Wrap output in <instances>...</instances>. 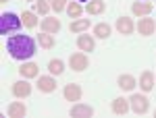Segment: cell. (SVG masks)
<instances>
[{
	"mask_svg": "<svg viewBox=\"0 0 156 118\" xmlns=\"http://www.w3.org/2000/svg\"><path fill=\"white\" fill-rule=\"evenodd\" d=\"M6 50L15 60H27L36 54V42L29 35H11L6 39Z\"/></svg>",
	"mask_w": 156,
	"mask_h": 118,
	"instance_id": "1",
	"label": "cell"
},
{
	"mask_svg": "<svg viewBox=\"0 0 156 118\" xmlns=\"http://www.w3.org/2000/svg\"><path fill=\"white\" fill-rule=\"evenodd\" d=\"M21 17H17L15 12H2L0 15V35H6L11 31H17L21 27Z\"/></svg>",
	"mask_w": 156,
	"mask_h": 118,
	"instance_id": "2",
	"label": "cell"
},
{
	"mask_svg": "<svg viewBox=\"0 0 156 118\" xmlns=\"http://www.w3.org/2000/svg\"><path fill=\"white\" fill-rule=\"evenodd\" d=\"M129 106H131V110L135 114H146L148 108H150V104H148V97H146V95L133 93L131 97H129Z\"/></svg>",
	"mask_w": 156,
	"mask_h": 118,
	"instance_id": "3",
	"label": "cell"
},
{
	"mask_svg": "<svg viewBox=\"0 0 156 118\" xmlns=\"http://www.w3.org/2000/svg\"><path fill=\"white\" fill-rule=\"evenodd\" d=\"M69 66H71L73 71L81 72L90 66V58L85 56L83 52H75V54H71V58H69Z\"/></svg>",
	"mask_w": 156,
	"mask_h": 118,
	"instance_id": "4",
	"label": "cell"
},
{
	"mask_svg": "<svg viewBox=\"0 0 156 118\" xmlns=\"http://www.w3.org/2000/svg\"><path fill=\"white\" fill-rule=\"evenodd\" d=\"M62 95H65L67 102H79V99H81V87L75 85V83H69V85H65Z\"/></svg>",
	"mask_w": 156,
	"mask_h": 118,
	"instance_id": "5",
	"label": "cell"
},
{
	"mask_svg": "<svg viewBox=\"0 0 156 118\" xmlns=\"http://www.w3.org/2000/svg\"><path fill=\"white\" fill-rule=\"evenodd\" d=\"M133 29H135V25H133V21L129 19V17H121V19H117V31H119L121 35H131Z\"/></svg>",
	"mask_w": 156,
	"mask_h": 118,
	"instance_id": "6",
	"label": "cell"
},
{
	"mask_svg": "<svg viewBox=\"0 0 156 118\" xmlns=\"http://www.w3.org/2000/svg\"><path fill=\"white\" fill-rule=\"evenodd\" d=\"M73 118H90L94 114V108L92 106H85V104H75L71 108V112H69Z\"/></svg>",
	"mask_w": 156,
	"mask_h": 118,
	"instance_id": "7",
	"label": "cell"
},
{
	"mask_svg": "<svg viewBox=\"0 0 156 118\" xmlns=\"http://www.w3.org/2000/svg\"><path fill=\"white\" fill-rule=\"evenodd\" d=\"M137 31H140V35H152V33L156 31L154 19H148V17L140 19V23H137Z\"/></svg>",
	"mask_w": 156,
	"mask_h": 118,
	"instance_id": "8",
	"label": "cell"
},
{
	"mask_svg": "<svg viewBox=\"0 0 156 118\" xmlns=\"http://www.w3.org/2000/svg\"><path fill=\"white\" fill-rule=\"evenodd\" d=\"M29 93H31V85L25 81V79L12 83V95H15V97H27Z\"/></svg>",
	"mask_w": 156,
	"mask_h": 118,
	"instance_id": "9",
	"label": "cell"
},
{
	"mask_svg": "<svg viewBox=\"0 0 156 118\" xmlns=\"http://www.w3.org/2000/svg\"><path fill=\"white\" fill-rule=\"evenodd\" d=\"M129 99H125V97H117V99H112V112L117 114V116H125L127 112H129Z\"/></svg>",
	"mask_w": 156,
	"mask_h": 118,
	"instance_id": "10",
	"label": "cell"
},
{
	"mask_svg": "<svg viewBox=\"0 0 156 118\" xmlns=\"http://www.w3.org/2000/svg\"><path fill=\"white\" fill-rule=\"evenodd\" d=\"M6 114L11 118H23L27 114V108H25L23 102H12L11 106L6 108Z\"/></svg>",
	"mask_w": 156,
	"mask_h": 118,
	"instance_id": "11",
	"label": "cell"
},
{
	"mask_svg": "<svg viewBox=\"0 0 156 118\" xmlns=\"http://www.w3.org/2000/svg\"><path fill=\"white\" fill-rule=\"evenodd\" d=\"M37 89L44 91V93H52V91L56 89V81H54L52 77H40V79H37Z\"/></svg>",
	"mask_w": 156,
	"mask_h": 118,
	"instance_id": "12",
	"label": "cell"
},
{
	"mask_svg": "<svg viewBox=\"0 0 156 118\" xmlns=\"http://www.w3.org/2000/svg\"><path fill=\"white\" fill-rule=\"evenodd\" d=\"M85 11H87V15H102L106 11V2L104 0H90Z\"/></svg>",
	"mask_w": 156,
	"mask_h": 118,
	"instance_id": "13",
	"label": "cell"
},
{
	"mask_svg": "<svg viewBox=\"0 0 156 118\" xmlns=\"http://www.w3.org/2000/svg\"><path fill=\"white\" fill-rule=\"evenodd\" d=\"M140 87H142V91H152V87H154V75H152V71L142 72V77H140Z\"/></svg>",
	"mask_w": 156,
	"mask_h": 118,
	"instance_id": "14",
	"label": "cell"
},
{
	"mask_svg": "<svg viewBox=\"0 0 156 118\" xmlns=\"http://www.w3.org/2000/svg\"><path fill=\"white\" fill-rule=\"evenodd\" d=\"M77 48L81 50V52H92L96 44H94V37L92 35H79L77 37Z\"/></svg>",
	"mask_w": 156,
	"mask_h": 118,
	"instance_id": "15",
	"label": "cell"
},
{
	"mask_svg": "<svg viewBox=\"0 0 156 118\" xmlns=\"http://www.w3.org/2000/svg\"><path fill=\"white\" fill-rule=\"evenodd\" d=\"M42 29H44L46 33H58V31H60V21H58V19L48 17V19L42 21Z\"/></svg>",
	"mask_w": 156,
	"mask_h": 118,
	"instance_id": "16",
	"label": "cell"
},
{
	"mask_svg": "<svg viewBox=\"0 0 156 118\" xmlns=\"http://www.w3.org/2000/svg\"><path fill=\"white\" fill-rule=\"evenodd\" d=\"M19 72H21L23 79H34V77H37V64L36 62H25L19 69Z\"/></svg>",
	"mask_w": 156,
	"mask_h": 118,
	"instance_id": "17",
	"label": "cell"
},
{
	"mask_svg": "<svg viewBox=\"0 0 156 118\" xmlns=\"http://www.w3.org/2000/svg\"><path fill=\"white\" fill-rule=\"evenodd\" d=\"M152 4L150 2H133V6H131V11L133 15H137V17H146L148 12H152Z\"/></svg>",
	"mask_w": 156,
	"mask_h": 118,
	"instance_id": "18",
	"label": "cell"
},
{
	"mask_svg": "<svg viewBox=\"0 0 156 118\" xmlns=\"http://www.w3.org/2000/svg\"><path fill=\"white\" fill-rule=\"evenodd\" d=\"M117 83H119V87L123 91H131L133 87H135V79H133L131 75H121Z\"/></svg>",
	"mask_w": 156,
	"mask_h": 118,
	"instance_id": "19",
	"label": "cell"
},
{
	"mask_svg": "<svg viewBox=\"0 0 156 118\" xmlns=\"http://www.w3.org/2000/svg\"><path fill=\"white\" fill-rule=\"evenodd\" d=\"M21 21H23L25 27H29V29H34L37 25V19H36V12L31 11H23V15H21Z\"/></svg>",
	"mask_w": 156,
	"mask_h": 118,
	"instance_id": "20",
	"label": "cell"
},
{
	"mask_svg": "<svg viewBox=\"0 0 156 118\" xmlns=\"http://www.w3.org/2000/svg\"><path fill=\"white\" fill-rule=\"evenodd\" d=\"M37 42H40V46L46 48V50H50V48H54V44H56V39H54V35H50V33H42V35H37Z\"/></svg>",
	"mask_w": 156,
	"mask_h": 118,
	"instance_id": "21",
	"label": "cell"
},
{
	"mask_svg": "<svg viewBox=\"0 0 156 118\" xmlns=\"http://www.w3.org/2000/svg\"><path fill=\"white\" fill-rule=\"evenodd\" d=\"M94 35L100 37V39H106V37L110 35V25L108 23H98L96 27H94Z\"/></svg>",
	"mask_w": 156,
	"mask_h": 118,
	"instance_id": "22",
	"label": "cell"
},
{
	"mask_svg": "<svg viewBox=\"0 0 156 118\" xmlns=\"http://www.w3.org/2000/svg\"><path fill=\"white\" fill-rule=\"evenodd\" d=\"M87 27H90V19H77V21H73V23H71L69 29H71L73 33H81V31L87 29Z\"/></svg>",
	"mask_w": 156,
	"mask_h": 118,
	"instance_id": "23",
	"label": "cell"
},
{
	"mask_svg": "<svg viewBox=\"0 0 156 118\" xmlns=\"http://www.w3.org/2000/svg\"><path fill=\"white\" fill-rule=\"evenodd\" d=\"M34 8H36L37 15H48V11L52 8V4H50V0H36V2H34Z\"/></svg>",
	"mask_w": 156,
	"mask_h": 118,
	"instance_id": "24",
	"label": "cell"
},
{
	"mask_svg": "<svg viewBox=\"0 0 156 118\" xmlns=\"http://www.w3.org/2000/svg\"><path fill=\"white\" fill-rule=\"evenodd\" d=\"M67 12H69V17H71V19H79V17H81V12H83V8H81L77 2H69V4H67Z\"/></svg>",
	"mask_w": 156,
	"mask_h": 118,
	"instance_id": "25",
	"label": "cell"
},
{
	"mask_svg": "<svg viewBox=\"0 0 156 118\" xmlns=\"http://www.w3.org/2000/svg\"><path fill=\"white\" fill-rule=\"evenodd\" d=\"M48 71L52 72V75H60V72L65 71V64H62V60H50L48 62Z\"/></svg>",
	"mask_w": 156,
	"mask_h": 118,
	"instance_id": "26",
	"label": "cell"
},
{
	"mask_svg": "<svg viewBox=\"0 0 156 118\" xmlns=\"http://www.w3.org/2000/svg\"><path fill=\"white\" fill-rule=\"evenodd\" d=\"M67 2H69V0H50V4H52V8H54L56 12H60V11H62V8L67 6Z\"/></svg>",
	"mask_w": 156,
	"mask_h": 118,
	"instance_id": "27",
	"label": "cell"
},
{
	"mask_svg": "<svg viewBox=\"0 0 156 118\" xmlns=\"http://www.w3.org/2000/svg\"><path fill=\"white\" fill-rule=\"evenodd\" d=\"M77 2H90V0H77Z\"/></svg>",
	"mask_w": 156,
	"mask_h": 118,
	"instance_id": "28",
	"label": "cell"
},
{
	"mask_svg": "<svg viewBox=\"0 0 156 118\" xmlns=\"http://www.w3.org/2000/svg\"><path fill=\"white\" fill-rule=\"evenodd\" d=\"M0 2H2V4H4V2H9V0H0Z\"/></svg>",
	"mask_w": 156,
	"mask_h": 118,
	"instance_id": "29",
	"label": "cell"
},
{
	"mask_svg": "<svg viewBox=\"0 0 156 118\" xmlns=\"http://www.w3.org/2000/svg\"><path fill=\"white\" fill-rule=\"evenodd\" d=\"M27 2H36V0H27Z\"/></svg>",
	"mask_w": 156,
	"mask_h": 118,
	"instance_id": "30",
	"label": "cell"
},
{
	"mask_svg": "<svg viewBox=\"0 0 156 118\" xmlns=\"http://www.w3.org/2000/svg\"><path fill=\"white\" fill-rule=\"evenodd\" d=\"M154 116H156V114H154Z\"/></svg>",
	"mask_w": 156,
	"mask_h": 118,
	"instance_id": "31",
	"label": "cell"
}]
</instances>
